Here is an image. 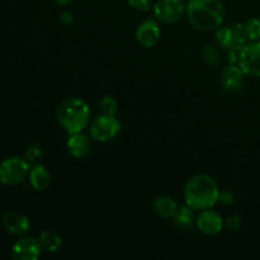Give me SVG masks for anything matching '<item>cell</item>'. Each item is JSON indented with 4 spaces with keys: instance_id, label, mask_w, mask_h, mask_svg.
Segmentation results:
<instances>
[{
    "instance_id": "1",
    "label": "cell",
    "mask_w": 260,
    "mask_h": 260,
    "mask_svg": "<svg viewBox=\"0 0 260 260\" xmlns=\"http://www.w3.org/2000/svg\"><path fill=\"white\" fill-rule=\"evenodd\" d=\"M185 13L190 24L202 32L217 29L226 15L221 0H189Z\"/></svg>"
},
{
    "instance_id": "8",
    "label": "cell",
    "mask_w": 260,
    "mask_h": 260,
    "mask_svg": "<svg viewBox=\"0 0 260 260\" xmlns=\"http://www.w3.org/2000/svg\"><path fill=\"white\" fill-rule=\"evenodd\" d=\"M152 9L155 18L165 24H174L179 22L184 14V5L182 0H157Z\"/></svg>"
},
{
    "instance_id": "17",
    "label": "cell",
    "mask_w": 260,
    "mask_h": 260,
    "mask_svg": "<svg viewBox=\"0 0 260 260\" xmlns=\"http://www.w3.org/2000/svg\"><path fill=\"white\" fill-rule=\"evenodd\" d=\"M40 244L43 250L48 253H55L62 245V238L53 230H46L40 235Z\"/></svg>"
},
{
    "instance_id": "25",
    "label": "cell",
    "mask_w": 260,
    "mask_h": 260,
    "mask_svg": "<svg viewBox=\"0 0 260 260\" xmlns=\"http://www.w3.org/2000/svg\"><path fill=\"white\" fill-rule=\"evenodd\" d=\"M226 225H228V228L230 229V230L238 231L239 229L243 226V222H241V220L239 216H233V217L228 218V221H226Z\"/></svg>"
},
{
    "instance_id": "3",
    "label": "cell",
    "mask_w": 260,
    "mask_h": 260,
    "mask_svg": "<svg viewBox=\"0 0 260 260\" xmlns=\"http://www.w3.org/2000/svg\"><path fill=\"white\" fill-rule=\"evenodd\" d=\"M56 118L69 135L83 132L90 122V108L83 99L69 96L58 103Z\"/></svg>"
},
{
    "instance_id": "21",
    "label": "cell",
    "mask_w": 260,
    "mask_h": 260,
    "mask_svg": "<svg viewBox=\"0 0 260 260\" xmlns=\"http://www.w3.org/2000/svg\"><path fill=\"white\" fill-rule=\"evenodd\" d=\"M117 107H118V103H117L114 96L106 95L99 102V108H101L102 113L104 114H116Z\"/></svg>"
},
{
    "instance_id": "27",
    "label": "cell",
    "mask_w": 260,
    "mask_h": 260,
    "mask_svg": "<svg viewBox=\"0 0 260 260\" xmlns=\"http://www.w3.org/2000/svg\"><path fill=\"white\" fill-rule=\"evenodd\" d=\"M55 2L58 7H66V5H69L70 3H73V0H55Z\"/></svg>"
},
{
    "instance_id": "19",
    "label": "cell",
    "mask_w": 260,
    "mask_h": 260,
    "mask_svg": "<svg viewBox=\"0 0 260 260\" xmlns=\"http://www.w3.org/2000/svg\"><path fill=\"white\" fill-rule=\"evenodd\" d=\"M244 32H245L248 41H260V19L259 18H251L246 20L243 24Z\"/></svg>"
},
{
    "instance_id": "6",
    "label": "cell",
    "mask_w": 260,
    "mask_h": 260,
    "mask_svg": "<svg viewBox=\"0 0 260 260\" xmlns=\"http://www.w3.org/2000/svg\"><path fill=\"white\" fill-rule=\"evenodd\" d=\"M238 63L245 75L260 78V41L245 43L239 50Z\"/></svg>"
},
{
    "instance_id": "18",
    "label": "cell",
    "mask_w": 260,
    "mask_h": 260,
    "mask_svg": "<svg viewBox=\"0 0 260 260\" xmlns=\"http://www.w3.org/2000/svg\"><path fill=\"white\" fill-rule=\"evenodd\" d=\"M174 222L180 230H188L194 223V212L193 208L189 207L188 205L183 206L178 210L177 216L174 217Z\"/></svg>"
},
{
    "instance_id": "23",
    "label": "cell",
    "mask_w": 260,
    "mask_h": 260,
    "mask_svg": "<svg viewBox=\"0 0 260 260\" xmlns=\"http://www.w3.org/2000/svg\"><path fill=\"white\" fill-rule=\"evenodd\" d=\"M128 5L139 12H149L151 9V2L150 0H127Z\"/></svg>"
},
{
    "instance_id": "2",
    "label": "cell",
    "mask_w": 260,
    "mask_h": 260,
    "mask_svg": "<svg viewBox=\"0 0 260 260\" xmlns=\"http://www.w3.org/2000/svg\"><path fill=\"white\" fill-rule=\"evenodd\" d=\"M217 183L207 174H198L190 178L184 188L185 205L193 210L205 211L212 208L218 202Z\"/></svg>"
},
{
    "instance_id": "9",
    "label": "cell",
    "mask_w": 260,
    "mask_h": 260,
    "mask_svg": "<svg viewBox=\"0 0 260 260\" xmlns=\"http://www.w3.org/2000/svg\"><path fill=\"white\" fill-rule=\"evenodd\" d=\"M41 250L42 246L40 240L25 236L15 241L12 248V256L15 260H36L41 255Z\"/></svg>"
},
{
    "instance_id": "14",
    "label": "cell",
    "mask_w": 260,
    "mask_h": 260,
    "mask_svg": "<svg viewBox=\"0 0 260 260\" xmlns=\"http://www.w3.org/2000/svg\"><path fill=\"white\" fill-rule=\"evenodd\" d=\"M66 145H68L69 152H70L74 157H78V159L85 157L91 150L90 140H89V137L86 136V135H84L83 132L71 134L70 136H69Z\"/></svg>"
},
{
    "instance_id": "10",
    "label": "cell",
    "mask_w": 260,
    "mask_h": 260,
    "mask_svg": "<svg viewBox=\"0 0 260 260\" xmlns=\"http://www.w3.org/2000/svg\"><path fill=\"white\" fill-rule=\"evenodd\" d=\"M160 28L154 19H146L137 27L136 40L142 47L151 48L159 42Z\"/></svg>"
},
{
    "instance_id": "12",
    "label": "cell",
    "mask_w": 260,
    "mask_h": 260,
    "mask_svg": "<svg viewBox=\"0 0 260 260\" xmlns=\"http://www.w3.org/2000/svg\"><path fill=\"white\" fill-rule=\"evenodd\" d=\"M196 223L201 233L206 234V235H216L223 228L222 217L212 210L202 211V213L196 220Z\"/></svg>"
},
{
    "instance_id": "5",
    "label": "cell",
    "mask_w": 260,
    "mask_h": 260,
    "mask_svg": "<svg viewBox=\"0 0 260 260\" xmlns=\"http://www.w3.org/2000/svg\"><path fill=\"white\" fill-rule=\"evenodd\" d=\"M121 131V122L114 114H101L90 124V136L95 141L108 142Z\"/></svg>"
},
{
    "instance_id": "24",
    "label": "cell",
    "mask_w": 260,
    "mask_h": 260,
    "mask_svg": "<svg viewBox=\"0 0 260 260\" xmlns=\"http://www.w3.org/2000/svg\"><path fill=\"white\" fill-rule=\"evenodd\" d=\"M218 202H221L225 206H230L235 202V194L230 190H223L218 194Z\"/></svg>"
},
{
    "instance_id": "7",
    "label": "cell",
    "mask_w": 260,
    "mask_h": 260,
    "mask_svg": "<svg viewBox=\"0 0 260 260\" xmlns=\"http://www.w3.org/2000/svg\"><path fill=\"white\" fill-rule=\"evenodd\" d=\"M216 41L223 50L239 51L248 42V38L244 32L243 23L218 28L217 33H216Z\"/></svg>"
},
{
    "instance_id": "20",
    "label": "cell",
    "mask_w": 260,
    "mask_h": 260,
    "mask_svg": "<svg viewBox=\"0 0 260 260\" xmlns=\"http://www.w3.org/2000/svg\"><path fill=\"white\" fill-rule=\"evenodd\" d=\"M203 58H205L206 63L210 66H216L220 63L221 56L217 48L212 45H206L203 48Z\"/></svg>"
},
{
    "instance_id": "11",
    "label": "cell",
    "mask_w": 260,
    "mask_h": 260,
    "mask_svg": "<svg viewBox=\"0 0 260 260\" xmlns=\"http://www.w3.org/2000/svg\"><path fill=\"white\" fill-rule=\"evenodd\" d=\"M3 228L12 235H25L30 230V221L19 212H7L3 216Z\"/></svg>"
},
{
    "instance_id": "22",
    "label": "cell",
    "mask_w": 260,
    "mask_h": 260,
    "mask_svg": "<svg viewBox=\"0 0 260 260\" xmlns=\"http://www.w3.org/2000/svg\"><path fill=\"white\" fill-rule=\"evenodd\" d=\"M42 157V149L37 144H30L25 150V160L29 164H35Z\"/></svg>"
},
{
    "instance_id": "13",
    "label": "cell",
    "mask_w": 260,
    "mask_h": 260,
    "mask_svg": "<svg viewBox=\"0 0 260 260\" xmlns=\"http://www.w3.org/2000/svg\"><path fill=\"white\" fill-rule=\"evenodd\" d=\"M221 85L226 91H238L245 86V74L239 66L229 65L221 74Z\"/></svg>"
},
{
    "instance_id": "26",
    "label": "cell",
    "mask_w": 260,
    "mask_h": 260,
    "mask_svg": "<svg viewBox=\"0 0 260 260\" xmlns=\"http://www.w3.org/2000/svg\"><path fill=\"white\" fill-rule=\"evenodd\" d=\"M61 22H62L63 24H66V25L73 24V23H74L73 13L68 12V10H66V12H63L62 14H61Z\"/></svg>"
},
{
    "instance_id": "15",
    "label": "cell",
    "mask_w": 260,
    "mask_h": 260,
    "mask_svg": "<svg viewBox=\"0 0 260 260\" xmlns=\"http://www.w3.org/2000/svg\"><path fill=\"white\" fill-rule=\"evenodd\" d=\"M29 182L33 189H36L37 192H43L50 187L51 175L43 165L36 164L29 170Z\"/></svg>"
},
{
    "instance_id": "4",
    "label": "cell",
    "mask_w": 260,
    "mask_h": 260,
    "mask_svg": "<svg viewBox=\"0 0 260 260\" xmlns=\"http://www.w3.org/2000/svg\"><path fill=\"white\" fill-rule=\"evenodd\" d=\"M29 173V162L19 156L5 159L0 164V183L5 185L20 184Z\"/></svg>"
},
{
    "instance_id": "16",
    "label": "cell",
    "mask_w": 260,
    "mask_h": 260,
    "mask_svg": "<svg viewBox=\"0 0 260 260\" xmlns=\"http://www.w3.org/2000/svg\"><path fill=\"white\" fill-rule=\"evenodd\" d=\"M178 210L179 207H178L177 202L167 196H160L154 202V211L157 213V216L165 218V220L174 218L177 216Z\"/></svg>"
}]
</instances>
